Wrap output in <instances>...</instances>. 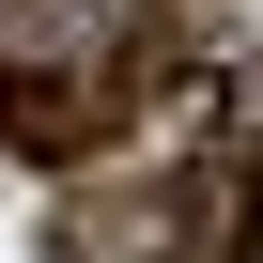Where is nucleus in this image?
<instances>
[{
  "mask_svg": "<svg viewBox=\"0 0 263 263\" xmlns=\"http://www.w3.org/2000/svg\"><path fill=\"white\" fill-rule=\"evenodd\" d=\"M0 124H16V155H78V124H93V108H78V93H47V78L16 62V78H0Z\"/></svg>",
  "mask_w": 263,
  "mask_h": 263,
  "instance_id": "obj_1",
  "label": "nucleus"
}]
</instances>
